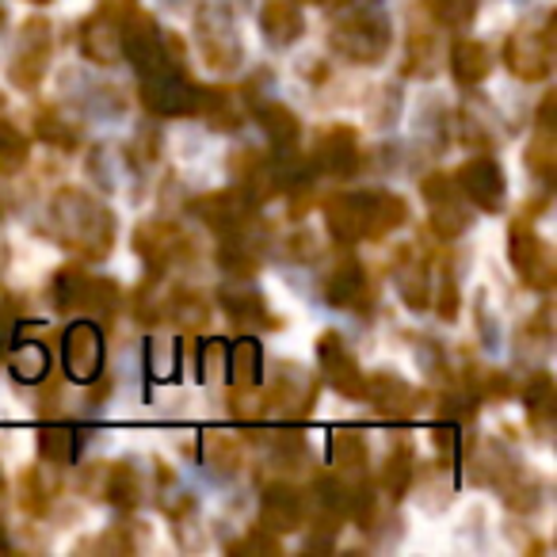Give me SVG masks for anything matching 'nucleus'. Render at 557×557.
Listing matches in <instances>:
<instances>
[{"mask_svg":"<svg viewBox=\"0 0 557 557\" xmlns=\"http://www.w3.org/2000/svg\"><path fill=\"white\" fill-rule=\"evenodd\" d=\"M54 225L65 248L88 256V260H103L115 245V214L103 207L96 195L81 191V187H65L54 199Z\"/></svg>","mask_w":557,"mask_h":557,"instance_id":"obj_1","label":"nucleus"},{"mask_svg":"<svg viewBox=\"0 0 557 557\" xmlns=\"http://www.w3.org/2000/svg\"><path fill=\"white\" fill-rule=\"evenodd\" d=\"M195 39H199L207 65L218 73H233L240 65V58H245L237 20H233V12L225 4H202L195 12Z\"/></svg>","mask_w":557,"mask_h":557,"instance_id":"obj_2","label":"nucleus"},{"mask_svg":"<svg viewBox=\"0 0 557 557\" xmlns=\"http://www.w3.org/2000/svg\"><path fill=\"white\" fill-rule=\"evenodd\" d=\"M333 50L348 62L374 65L389 50V24L379 12H351L333 27Z\"/></svg>","mask_w":557,"mask_h":557,"instance_id":"obj_3","label":"nucleus"},{"mask_svg":"<svg viewBox=\"0 0 557 557\" xmlns=\"http://www.w3.org/2000/svg\"><path fill=\"white\" fill-rule=\"evenodd\" d=\"M508 256H511V268L516 275L523 278L527 287L534 290H546L554 283V252H549L546 240L534 233L531 218H516L508 233Z\"/></svg>","mask_w":557,"mask_h":557,"instance_id":"obj_4","label":"nucleus"},{"mask_svg":"<svg viewBox=\"0 0 557 557\" xmlns=\"http://www.w3.org/2000/svg\"><path fill=\"white\" fill-rule=\"evenodd\" d=\"M195 92H199V85H191V81L180 70H172V65H164V70H157V73H146V81H141V103L161 119H176V115L195 111Z\"/></svg>","mask_w":557,"mask_h":557,"instance_id":"obj_5","label":"nucleus"},{"mask_svg":"<svg viewBox=\"0 0 557 557\" xmlns=\"http://www.w3.org/2000/svg\"><path fill=\"white\" fill-rule=\"evenodd\" d=\"M50 62V24L47 20H27L9 58V77L16 88H35Z\"/></svg>","mask_w":557,"mask_h":557,"instance_id":"obj_6","label":"nucleus"},{"mask_svg":"<svg viewBox=\"0 0 557 557\" xmlns=\"http://www.w3.org/2000/svg\"><path fill=\"white\" fill-rule=\"evenodd\" d=\"M313 401H318V382L310 374H302L298 367H278V379L271 382V389L260 397L263 409L260 412H271V417H283V420H302L310 417Z\"/></svg>","mask_w":557,"mask_h":557,"instance_id":"obj_7","label":"nucleus"},{"mask_svg":"<svg viewBox=\"0 0 557 557\" xmlns=\"http://www.w3.org/2000/svg\"><path fill=\"white\" fill-rule=\"evenodd\" d=\"M504 65L516 73L519 81H542L549 77V65H554V39H549V20L542 32L523 27L508 39L504 47Z\"/></svg>","mask_w":557,"mask_h":557,"instance_id":"obj_8","label":"nucleus"},{"mask_svg":"<svg viewBox=\"0 0 557 557\" xmlns=\"http://www.w3.org/2000/svg\"><path fill=\"white\" fill-rule=\"evenodd\" d=\"M119 54L131 58V62L141 70V77L169 65V62H164V39H161V32H157L153 20H149L146 12H138V9H134L131 16H126L123 24H119Z\"/></svg>","mask_w":557,"mask_h":557,"instance_id":"obj_9","label":"nucleus"},{"mask_svg":"<svg viewBox=\"0 0 557 557\" xmlns=\"http://www.w3.org/2000/svg\"><path fill=\"white\" fill-rule=\"evenodd\" d=\"M65 374L73 382H92L103 374V333L92 321H73L62 336Z\"/></svg>","mask_w":557,"mask_h":557,"instance_id":"obj_10","label":"nucleus"},{"mask_svg":"<svg viewBox=\"0 0 557 557\" xmlns=\"http://www.w3.org/2000/svg\"><path fill=\"white\" fill-rule=\"evenodd\" d=\"M420 191H424L428 207H432V233L435 237L455 240L458 233H466L470 214H466V207H462V195L455 191V180L443 176V172H435V176H424Z\"/></svg>","mask_w":557,"mask_h":557,"instance_id":"obj_11","label":"nucleus"},{"mask_svg":"<svg viewBox=\"0 0 557 557\" xmlns=\"http://www.w3.org/2000/svg\"><path fill=\"white\" fill-rule=\"evenodd\" d=\"M318 363H321V374L325 382L344 397H363V371H359L356 356L344 348L341 333H325L318 341Z\"/></svg>","mask_w":557,"mask_h":557,"instance_id":"obj_12","label":"nucleus"},{"mask_svg":"<svg viewBox=\"0 0 557 557\" xmlns=\"http://www.w3.org/2000/svg\"><path fill=\"white\" fill-rule=\"evenodd\" d=\"M458 187L466 191V199L481 210H500L504 191H508V180H504V169L493 161V157H473L458 169Z\"/></svg>","mask_w":557,"mask_h":557,"instance_id":"obj_13","label":"nucleus"},{"mask_svg":"<svg viewBox=\"0 0 557 557\" xmlns=\"http://www.w3.org/2000/svg\"><path fill=\"white\" fill-rule=\"evenodd\" d=\"M260 523L271 534H290L306 523V496L298 493L287 481H275V485L263 488L260 496Z\"/></svg>","mask_w":557,"mask_h":557,"instance_id":"obj_14","label":"nucleus"},{"mask_svg":"<svg viewBox=\"0 0 557 557\" xmlns=\"http://www.w3.org/2000/svg\"><path fill=\"white\" fill-rule=\"evenodd\" d=\"M134 245H138L141 260L149 263V271H164L172 260H187V256H195L191 240H187L184 233H180L176 225H169V222L141 225L138 237H134Z\"/></svg>","mask_w":557,"mask_h":557,"instance_id":"obj_15","label":"nucleus"},{"mask_svg":"<svg viewBox=\"0 0 557 557\" xmlns=\"http://www.w3.org/2000/svg\"><path fill=\"white\" fill-rule=\"evenodd\" d=\"M325 295L333 306H341V310H356V313H367L374 306V287L371 278H367L363 263L359 260H341L336 263V271L329 275L325 283Z\"/></svg>","mask_w":557,"mask_h":557,"instance_id":"obj_16","label":"nucleus"},{"mask_svg":"<svg viewBox=\"0 0 557 557\" xmlns=\"http://www.w3.org/2000/svg\"><path fill=\"white\" fill-rule=\"evenodd\" d=\"M359 161L363 153H359V138L351 126H329L313 146V169L329 172V176H351Z\"/></svg>","mask_w":557,"mask_h":557,"instance_id":"obj_17","label":"nucleus"},{"mask_svg":"<svg viewBox=\"0 0 557 557\" xmlns=\"http://www.w3.org/2000/svg\"><path fill=\"white\" fill-rule=\"evenodd\" d=\"M191 210L199 214V222H207L214 233H237L245 225H252V202L240 191H214L202 195V199L191 202Z\"/></svg>","mask_w":557,"mask_h":557,"instance_id":"obj_18","label":"nucleus"},{"mask_svg":"<svg viewBox=\"0 0 557 557\" xmlns=\"http://www.w3.org/2000/svg\"><path fill=\"white\" fill-rule=\"evenodd\" d=\"M363 397L371 401V409L386 420H405L417 412V389L389 371H382V374H374L371 382H363Z\"/></svg>","mask_w":557,"mask_h":557,"instance_id":"obj_19","label":"nucleus"},{"mask_svg":"<svg viewBox=\"0 0 557 557\" xmlns=\"http://www.w3.org/2000/svg\"><path fill=\"white\" fill-rule=\"evenodd\" d=\"M409 222V202L394 191H363V237L382 240Z\"/></svg>","mask_w":557,"mask_h":557,"instance_id":"obj_20","label":"nucleus"},{"mask_svg":"<svg viewBox=\"0 0 557 557\" xmlns=\"http://www.w3.org/2000/svg\"><path fill=\"white\" fill-rule=\"evenodd\" d=\"M260 32L268 35V42H275V47H290V42L302 39V32H306L302 9H298L295 0H263Z\"/></svg>","mask_w":557,"mask_h":557,"instance_id":"obj_21","label":"nucleus"},{"mask_svg":"<svg viewBox=\"0 0 557 557\" xmlns=\"http://www.w3.org/2000/svg\"><path fill=\"white\" fill-rule=\"evenodd\" d=\"M325 222L341 245L363 240V191H344L325 202Z\"/></svg>","mask_w":557,"mask_h":557,"instance_id":"obj_22","label":"nucleus"},{"mask_svg":"<svg viewBox=\"0 0 557 557\" xmlns=\"http://www.w3.org/2000/svg\"><path fill=\"white\" fill-rule=\"evenodd\" d=\"M218 268L233 278H252L256 275V268H260V245L252 240L248 225L222 237V245H218Z\"/></svg>","mask_w":557,"mask_h":557,"instance_id":"obj_23","label":"nucleus"},{"mask_svg":"<svg viewBox=\"0 0 557 557\" xmlns=\"http://www.w3.org/2000/svg\"><path fill=\"white\" fill-rule=\"evenodd\" d=\"M222 310L230 313V321L237 329H275L278 318H271L268 302H263L260 290L245 287V290H222Z\"/></svg>","mask_w":557,"mask_h":557,"instance_id":"obj_24","label":"nucleus"},{"mask_svg":"<svg viewBox=\"0 0 557 557\" xmlns=\"http://www.w3.org/2000/svg\"><path fill=\"white\" fill-rule=\"evenodd\" d=\"M119 24H123V20L108 16V12H96V16L85 24L81 47H85V54L92 58V62L111 65L119 58Z\"/></svg>","mask_w":557,"mask_h":557,"instance_id":"obj_25","label":"nucleus"},{"mask_svg":"<svg viewBox=\"0 0 557 557\" xmlns=\"http://www.w3.org/2000/svg\"><path fill=\"white\" fill-rule=\"evenodd\" d=\"M256 123L260 131L271 138L275 149H295L298 146V134H302V123L290 108L283 103H256Z\"/></svg>","mask_w":557,"mask_h":557,"instance_id":"obj_26","label":"nucleus"},{"mask_svg":"<svg viewBox=\"0 0 557 557\" xmlns=\"http://www.w3.org/2000/svg\"><path fill=\"white\" fill-rule=\"evenodd\" d=\"M450 70H455V81L458 85H481V81L488 77V70H493V58H488V47H481V42L473 39H458L455 47H450Z\"/></svg>","mask_w":557,"mask_h":557,"instance_id":"obj_27","label":"nucleus"},{"mask_svg":"<svg viewBox=\"0 0 557 557\" xmlns=\"http://www.w3.org/2000/svg\"><path fill=\"white\" fill-rule=\"evenodd\" d=\"M397 290H401L405 306L412 310H424L432 302V268L420 256H401V268H397Z\"/></svg>","mask_w":557,"mask_h":557,"instance_id":"obj_28","label":"nucleus"},{"mask_svg":"<svg viewBox=\"0 0 557 557\" xmlns=\"http://www.w3.org/2000/svg\"><path fill=\"white\" fill-rule=\"evenodd\" d=\"M260 344L256 341H240L230 348V382L237 394H252L260 386Z\"/></svg>","mask_w":557,"mask_h":557,"instance_id":"obj_29","label":"nucleus"},{"mask_svg":"<svg viewBox=\"0 0 557 557\" xmlns=\"http://www.w3.org/2000/svg\"><path fill=\"white\" fill-rule=\"evenodd\" d=\"M202 462L218 473H237L245 466V447L225 432H207L202 435Z\"/></svg>","mask_w":557,"mask_h":557,"instance_id":"obj_30","label":"nucleus"},{"mask_svg":"<svg viewBox=\"0 0 557 557\" xmlns=\"http://www.w3.org/2000/svg\"><path fill=\"white\" fill-rule=\"evenodd\" d=\"M329 458L341 473L363 470L367 466V440L359 435V428H336L329 440Z\"/></svg>","mask_w":557,"mask_h":557,"instance_id":"obj_31","label":"nucleus"},{"mask_svg":"<svg viewBox=\"0 0 557 557\" xmlns=\"http://www.w3.org/2000/svg\"><path fill=\"white\" fill-rule=\"evenodd\" d=\"M4 359H9V371L16 382H42L50 371V356H47L42 344H20L16 341Z\"/></svg>","mask_w":557,"mask_h":557,"instance_id":"obj_32","label":"nucleus"},{"mask_svg":"<svg viewBox=\"0 0 557 557\" xmlns=\"http://www.w3.org/2000/svg\"><path fill=\"white\" fill-rule=\"evenodd\" d=\"M103 496H108V504H115L119 511L138 508L141 485H138V473H134L131 462H115V466H111L108 481H103Z\"/></svg>","mask_w":557,"mask_h":557,"instance_id":"obj_33","label":"nucleus"},{"mask_svg":"<svg viewBox=\"0 0 557 557\" xmlns=\"http://www.w3.org/2000/svg\"><path fill=\"white\" fill-rule=\"evenodd\" d=\"M88 283H92V278H88L81 268H62V271H58V275H54V306H58V310H65V313L85 310Z\"/></svg>","mask_w":557,"mask_h":557,"instance_id":"obj_34","label":"nucleus"},{"mask_svg":"<svg viewBox=\"0 0 557 557\" xmlns=\"http://www.w3.org/2000/svg\"><path fill=\"white\" fill-rule=\"evenodd\" d=\"M73 450H77V435L65 420H50L39 428V455L47 462H70Z\"/></svg>","mask_w":557,"mask_h":557,"instance_id":"obj_35","label":"nucleus"},{"mask_svg":"<svg viewBox=\"0 0 557 557\" xmlns=\"http://www.w3.org/2000/svg\"><path fill=\"white\" fill-rule=\"evenodd\" d=\"M409 481H412V447L409 443H397V447L389 450L386 466H382V488H386L394 500H401Z\"/></svg>","mask_w":557,"mask_h":557,"instance_id":"obj_36","label":"nucleus"},{"mask_svg":"<svg viewBox=\"0 0 557 557\" xmlns=\"http://www.w3.org/2000/svg\"><path fill=\"white\" fill-rule=\"evenodd\" d=\"M527 169H531L539 180H554V172H557V141H554V131L539 126L534 141L527 146Z\"/></svg>","mask_w":557,"mask_h":557,"instance_id":"obj_37","label":"nucleus"},{"mask_svg":"<svg viewBox=\"0 0 557 557\" xmlns=\"http://www.w3.org/2000/svg\"><path fill=\"white\" fill-rule=\"evenodd\" d=\"M27 153H32V146H27L24 134H20L9 119H0V169L20 172L27 164Z\"/></svg>","mask_w":557,"mask_h":557,"instance_id":"obj_38","label":"nucleus"},{"mask_svg":"<svg viewBox=\"0 0 557 557\" xmlns=\"http://www.w3.org/2000/svg\"><path fill=\"white\" fill-rule=\"evenodd\" d=\"M164 313H176V321L184 329H202L210 321L202 298L199 295H187V290H176V295H172V302L164 306Z\"/></svg>","mask_w":557,"mask_h":557,"instance_id":"obj_39","label":"nucleus"},{"mask_svg":"<svg viewBox=\"0 0 557 557\" xmlns=\"http://www.w3.org/2000/svg\"><path fill=\"white\" fill-rule=\"evenodd\" d=\"M523 401H527V412H531L534 420H542L549 412V405H554V379H549L546 371L531 374L523 386Z\"/></svg>","mask_w":557,"mask_h":557,"instance_id":"obj_40","label":"nucleus"},{"mask_svg":"<svg viewBox=\"0 0 557 557\" xmlns=\"http://www.w3.org/2000/svg\"><path fill=\"white\" fill-rule=\"evenodd\" d=\"M35 126H39V138L50 141V146H58V149H77V126L62 123V119H58L54 111H39V115H35Z\"/></svg>","mask_w":557,"mask_h":557,"instance_id":"obj_41","label":"nucleus"},{"mask_svg":"<svg viewBox=\"0 0 557 557\" xmlns=\"http://www.w3.org/2000/svg\"><path fill=\"white\" fill-rule=\"evenodd\" d=\"M424 9L440 20L443 27H462L473 20V9H478V0H424Z\"/></svg>","mask_w":557,"mask_h":557,"instance_id":"obj_42","label":"nucleus"},{"mask_svg":"<svg viewBox=\"0 0 557 557\" xmlns=\"http://www.w3.org/2000/svg\"><path fill=\"white\" fill-rule=\"evenodd\" d=\"M85 310H92V313H115L119 310V287L111 283V278H92V283H88Z\"/></svg>","mask_w":557,"mask_h":557,"instance_id":"obj_43","label":"nucleus"},{"mask_svg":"<svg viewBox=\"0 0 557 557\" xmlns=\"http://www.w3.org/2000/svg\"><path fill=\"white\" fill-rule=\"evenodd\" d=\"M435 290H440V298H435V310H440V318H455L458 313V287H455V271H450V263H443L440 268V283H432Z\"/></svg>","mask_w":557,"mask_h":557,"instance_id":"obj_44","label":"nucleus"},{"mask_svg":"<svg viewBox=\"0 0 557 557\" xmlns=\"http://www.w3.org/2000/svg\"><path fill=\"white\" fill-rule=\"evenodd\" d=\"M275 458L283 466H298L306 458V443H302V435H295V432H283V435H275Z\"/></svg>","mask_w":557,"mask_h":557,"instance_id":"obj_45","label":"nucleus"},{"mask_svg":"<svg viewBox=\"0 0 557 557\" xmlns=\"http://www.w3.org/2000/svg\"><path fill=\"white\" fill-rule=\"evenodd\" d=\"M432 58H435V50H432V42H428V35H412V42H409V73L424 77V73L432 70Z\"/></svg>","mask_w":557,"mask_h":557,"instance_id":"obj_46","label":"nucleus"},{"mask_svg":"<svg viewBox=\"0 0 557 557\" xmlns=\"http://www.w3.org/2000/svg\"><path fill=\"white\" fill-rule=\"evenodd\" d=\"M233 554H278V542L271 539V531H256L245 542H233Z\"/></svg>","mask_w":557,"mask_h":557,"instance_id":"obj_47","label":"nucleus"},{"mask_svg":"<svg viewBox=\"0 0 557 557\" xmlns=\"http://www.w3.org/2000/svg\"><path fill=\"white\" fill-rule=\"evenodd\" d=\"M24 508L27 511H42V508H47V485H42V478L35 470L24 473Z\"/></svg>","mask_w":557,"mask_h":557,"instance_id":"obj_48","label":"nucleus"},{"mask_svg":"<svg viewBox=\"0 0 557 557\" xmlns=\"http://www.w3.org/2000/svg\"><path fill=\"white\" fill-rule=\"evenodd\" d=\"M16 313H12V302H0V356H9V348L16 344Z\"/></svg>","mask_w":557,"mask_h":557,"instance_id":"obj_49","label":"nucleus"},{"mask_svg":"<svg viewBox=\"0 0 557 557\" xmlns=\"http://www.w3.org/2000/svg\"><path fill=\"white\" fill-rule=\"evenodd\" d=\"M9 549V534H4V523H0V554Z\"/></svg>","mask_w":557,"mask_h":557,"instance_id":"obj_50","label":"nucleus"},{"mask_svg":"<svg viewBox=\"0 0 557 557\" xmlns=\"http://www.w3.org/2000/svg\"><path fill=\"white\" fill-rule=\"evenodd\" d=\"M0 27H4V9H0Z\"/></svg>","mask_w":557,"mask_h":557,"instance_id":"obj_51","label":"nucleus"},{"mask_svg":"<svg viewBox=\"0 0 557 557\" xmlns=\"http://www.w3.org/2000/svg\"><path fill=\"white\" fill-rule=\"evenodd\" d=\"M313 4H329V0H313Z\"/></svg>","mask_w":557,"mask_h":557,"instance_id":"obj_52","label":"nucleus"},{"mask_svg":"<svg viewBox=\"0 0 557 557\" xmlns=\"http://www.w3.org/2000/svg\"><path fill=\"white\" fill-rule=\"evenodd\" d=\"M35 4H47V0H35Z\"/></svg>","mask_w":557,"mask_h":557,"instance_id":"obj_53","label":"nucleus"}]
</instances>
